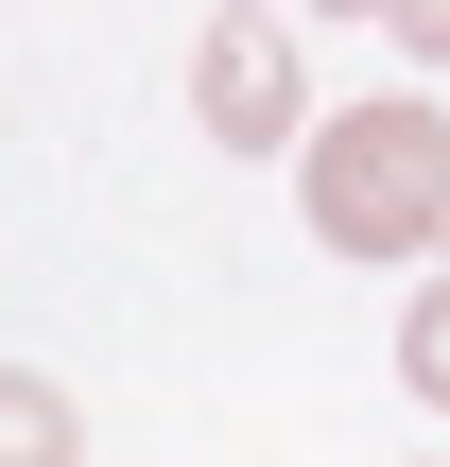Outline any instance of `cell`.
Listing matches in <instances>:
<instances>
[{
	"label": "cell",
	"instance_id": "6da1fadb",
	"mask_svg": "<svg viewBox=\"0 0 450 467\" xmlns=\"http://www.w3.org/2000/svg\"><path fill=\"white\" fill-rule=\"evenodd\" d=\"M295 225L330 260H450V104L434 87H364L295 139Z\"/></svg>",
	"mask_w": 450,
	"mask_h": 467
},
{
	"label": "cell",
	"instance_id": "7a4b0ae2",
	"mask_svg": "<svg viewBox=\"0 0 450 467\" xmlns=\"http://www.w3.org/2000/svg\"><path fill=\"white\" fill-rule=\"evenodd\" d=\"M191 121L225 139V156H295L330 104H312V69H295V17L277 0H208V35H191Z\"/></svg>",
	"mask_w": 450,
	"mask_h": 467
},
{
	"label": "cell",
	"instance_id": "3957f363",
	"mask_svg": "<svg viewBox=\"0 0 450 467\" xmlns=\"http://www.w3.org/2000/svg\"><path fill=\"white\" fill-rule=\"evenodd\" d=\"M0 467H87V416H69V381L0 364Z\"/></svg>",
	"mask_w": 450,
	"mask_h": 467
},
{
	"label": "cell",
	"instance_id": "277c9868",
	"mask_svg": "<svg viewBox=\"0 0 450 467\" xmlns=\"http://www.w3.org/2000/svg\"><path fill=\"white\" fill-rule=\"evenodd\" d=\"M399 381H416V416H450V260L416 277V312H399Z\"/></svg>",
	"mask_w": 450,
	"mask_h": 467
},
{
	"label": "cell",
	"instance_id": "5b68a950",
	"mask_svg": "<svg viewBox=\"0 0 450 467\" xmlns=\"http://www.w3.org/2000/svg\"><path fill=\"white\" fill-rule=\"evenodd\" d=\"M364 35H399V52H416V69H450V0H382V17H364Z\"/></svg>",
	"mask_w": 450,
	"mask_h": 467
},
{
	"label": "cell",
	"instance_id": "8992f818",
	"mask_svg": "<svg viewBox=\"0 0 450 467\" xmlns=\"http://www.w3.org/2000/svg\"><path fill=\"white\" fill-rule=\"evenodd\" d=\"M295 17H382V0H295Z\"/></svg>",
	"mask_w": 450,
	"mask_h": 467
}]
</instances>
